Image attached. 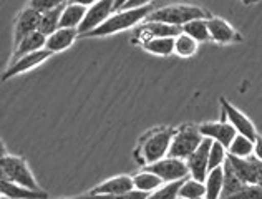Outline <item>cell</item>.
I'll use <instances>...</instances> for the list:
<instances>
[{
	"mask_svg": "<svg viewBox=\"0 0 262 199\" xmlns=\"http://www.w3.org/2000/svg\"><path fill=\"white\" fill-rule=\"evenodd\" d=\"M0 168H2V180L17 183L20 186H27V188L37 189V191L42 189L38 186L35 176L32 174L29 164H27V161L22 156L2 153V158H0Z\"/></svg>",
	"mask_w": 262,
	"mask_h": 199,
	"instance_id": "277c9868",
	"label": "cell"
},
{
	"mask_svg": "<svg viewBox=\"0 0 262 199\" xmlns=\"http://www.w3.org/2000/svg\"><path fill=\"white\" fill-rule=\"evenodd\" d=\"M164 181L161 180L160 176L153 171H149L144 168L140 173L133 174V184H135V189H140L143 193H148V197L151 193H155V191L161 186Z\"/></svg>",
	"mask_w": 262,
	"mask_h": 199,
	"instance_id": "44dd1931",
	"label": "cell"
},
{
	"mask_svg": "<svg viewBox=\"0 0 262 199\" xmlns=\"http://www.w3.org/2000/svg\"><path fill=\"white\" fill-rule=\"evenodd\" d=\"M86 10L88 7L86 5H81L70 0L65 9L63 13H61V18H60V27H68V29H78L83 22V18L86 15Z\"/></svg>",
	"mask_w": 262,
	"mask_h": 199,
	"instance_id": "d6986e66",
	"label": "cell"
},
{
	"mask_svg": "<svg viewBox=\"0 0 262 199\" xmlns=\"http://www.w3.org/2000/svg\"><path fill=\"white\" fill-rule=\"evenodd\" d=\"M153 12L151 5H144V7H136V9H121L112 13V17L105 20L101 25L96 27L95 30L85 33V38L90 37H106V35H113V33H118L123 30H128L131 27H135L138 24L144 22L149 13Z\"/></svg>",
	"mask_w": 262,
	"mask_h": 199,
	"instance_id": "7a4b0ae2",
	"label": "cell"
},
{
	"mask_svg": "<svg viewBox=\"0 0 262 199\" xmlns=\"http://www.w3.org/2000/svg\"><path fill=\"white\" fill-rule=\"evenodd\" d=\"M198 52V40H194L188 33L181 32L174 37V53L181 58H189Z\"/></svg>",
	"mask_w": 262,
	"mask_h": 199,
	"instance_id": "4316f807",
	"label": "cell"
},
{
	"mask_svg": "<svg viewBox=\"0 0 262 199\" xmlns=\"http://www.w3.org/2000/svg\"><path fill=\"white\" fill-rule=\"evenodd\" d=\"M52 53L48 49H40L37 52H32V53H27L24 57H20L17 61L13 63H9L7 70L2 75V80H10L12 77L20 73H25V72H30L33 68H37L38 65H42L45 60H48L52 57Z\"/></svg>",
	"mask_w": 262,
	"mask_h": 199,
	"instance_id": "9c48e42d",
	"label": "cell"
},
{
	"mask_svg": "<svg viewBox=\"0 0 262 199\" xmlns=\"http://www.w3.org/2000/svg\"><path fill=\"white\" fill-rule=\"evenodd\" d=\"M262 199V186L260 184H244L234 199Z\"/></svg>",
	"mask_w": 262,
	"mask_h": 199,
	"instance_id": "4dcf8cb0",
	"label": "cell"
},
{
	"mask_svg": "<svg viewBox=\"0 0 262 199\" xmlns=\"http://www.w3.org/2000/svg\"><path fill=\"white\" fill-rule=\"evenodd\" d=\"M174 131H176L174 128L161 126V128L151 129L146 135H143L140 141H138V148L135 149L136 161L140 163L141 166H148V164L168 156Z\"/></svg>",
	"mask_w": 262,
	"mask_h": 199,
	"instance_id": "6da1fadb",
	"label": "cell"
},
{
	"mask_svg": "<svg viewBox=\"0 0 262 199\" xmlns=\"http://www.w3.org/2000/svg\"><path fill=\"white\" fill-rule=\"evenodd\" d=\"M254 156L262 161V136L259 133L256 136V140H254Z\"/></svg>",
	"mask_w": 262,
	"mask_h": 199,
	"instance_id": "836d02e7",
	"label": "cell"
},
{
	"mask_svg": "<svg viewBox=\"0 0 262 199\" xmlns=\"http://www.w3.org/2000/svg\"><path fill=\"white\" fill-rule=\"evenodd\" d=\"M45 43H47V35H43L40 30L29 33V35L20 40L17 45H13V53H12V58H10V63L17 61L20 57H24V55H27V53L45 49Z\"/></svg>",
	"mask_w": 262,
	"mask_h": 199,
	"instance_id": "e0dca14e",
	"label": "cell"
},
{
	"mask_svg": "<svg viewBox=\"0 0 262 199\" xmlns=\"http://www.w3.org/2000/svg\"><path fill=\"white\" fill-rule=\"evenodd\" d=\"M224 168V186H223V194L221 197H236V194L239 193L241 189L244 188V183L241 181V178L236 174V171L232 169L229 161H224L223 164Z\"/></svg>",
	"mask_w": 262,
	"mask_h": 199,
	"instance_id": "7402d4cb",
	"label": "cell"
},
{
	"mask_svg": "<svg viewBox=\"0 0 262 199\" xmlns=\"http://www.w3.org/2000/svg\"><path fill=\"white\" fill-rule=\"evenodd\" d=\"M65 5H58L55 7L52 10H47L42 13V18H40V25H38V30L43 33V35H50L55 30L60 29V18H61V13H63Z\"/></svg>",
	"mask_w": 262,
	"mask_h": 199,
	"instance_id": "cb8c5ba5",
	"label": "cell"
},
{
	"mask_svg": "<svg viewBox=\"0 0 262 199\" xmlns=\"http://www.w3.org/2000/svg\"><path fill=\"white\" fill-rule=\"evenodd\" d=\"M128 0H115V10H120L123 9V5H125Z\"/></svg>",
	"mask_w": 262,
	"mask_h": 199,
	"instance_id": "d590c367",
	"label": "cell"
},
{
	"mask_svg": "<svg viewBox=\"0 0 262 199\" xmlns=\"http://www.w3.org/2000/svg\"><path fill=\"white\" fill-rule=\"evenodd\" d=\"M204 184H206V197L208 199L221 197V194H223V186H224V168L217 166L214 169H209Z\"/></svg>",
	"mask_w": 262,
	"mask_h": 199,
	"instance_id": "603a6c76",
	"label": "cell"
},
{
	"mask_svg": "<svg viewBox=\"0 0 262 199\" xmlns=\"http://www.w3.org/2000/svg\"><path fill=\"white\" fill-rule=\"evenodd\" d=\"M203 140L204 136L199 131V125H181L179 128H176V131L173 135L168 156L186 160L191 153H194L198 149Z\"/></svg>",
	"mask_w": 262,
	"mask_h": 199,
	"instance_id": "5b68a950",
	"label": "cell"
},
{
	"mask_svg": "<svg viewBox=\"0 0 262 199\" xmlns=\"http://www.w3.org/2000/svg\"><path fill=\"white\" fill-rule=\"evenodd\" d=\"M73 2H77V4H81V5L90 7V5H93L95 2H98V0H73Z\"/></svg>",
	"mask_w": 262,
	"mask_h": 199,
	"instance_id": "e575fe53",
	"label": "cell"
},
{
	"mask_svg": "<svg viewBox=\"0 0 262 199\" xmlns=\"http://www.w3.org/2000/svg\"><path fill=\"white\" fill-rule=\"evenodd\" d=\"M140 45L146 52L160 57H169L174 53V37H149L141 40Z\"/></svg>",
	"mask_w": 262,
	"mask_h": 199,
	"instance_id": "ffe728a7",
	"label": "cell"
},
{
	"mask_svg": "<svg viewBox=\"0 0 262 199\" xmlns=\"http://www.w3.org/2000/svg\"><path fill=\"white\" fill-rule=\"evenodd\" d=\"M183 181L184 180L163 183L155 193L149 194V197H153V199H174V197H178V191H179V188H181Z\"/></svg>",
	"mask_w": 262,
	"mask_h": 199,
	"instance_id": "f1b7e54d",
	"label": "cell"
},
{
	"mask_svg": "<svg viewBox=\"0 0 262 199\" xmlns=\"http://www.w3.org/2000/svg\"><path fill=\"white\" fill-rule=\"evenodd\" d=\"M243 2H244V4H247V5H249V4H254V2H257V0H243Z\"/></svg>",
	"mask_w": 262,
	"mask_h": 199,
	"instance_id": "8d00e7d4",
	"label": "cell"
},
{
	"mask_svg": "<svg viewBox=\"0 0 262 199\" xmlns=\"http://www.w3.org/2000/svg\"><path fill=\"white\" fill-rule=\"evenodd\" d=\"M183 32V27L171 25L166 22H158V20H144L141 27H138L136 35L138 42L149 37H178Z\"/></svg>",
	"mask_w": 262,
	"mask_h": 199,
	"instance_id": "9a60e30c",
	"label": "cell"
},
{
	"mask_svg": "<svg viewBox=\"0 0 262 199\" xmlns=\"http://www.w3.org/2000/svg\"><path fill=\"white\" fill-rule=\"evenodd\" d=\"M131 189H135L133 184V176L128 174H120L113 176L110 180L103 181L98 186H95L93 189H90L86 196L95 197V196H105V197H123L126 193H129Z\"/></svg>",
	"mask_w": 262,
	"mask_h": 199,
	"instance_id": "52a82bcc",
	"label": "cell"
},
{
	"mask_svg": "<svg viewBox=\"0 0 262 199\" xmlns=\"http://www.w3.org/2000/svg\"><path fill=\"white\" fill-rule=\"evenodd\" d=\"M70 0H30L29 5L33 7V9H37L38 12H47V10H52L55 7L58 5H63V4H68Z\"/></svg>",
	"mask_w": 262,
	"mask_h": 199,
	"instance_id": "1f68e13d",
	"label": "cell"
},
{
	"mask_svg": "<svg viewBox=\"0 0 262 199\" xmlns=\"http://www.w3.org/2000/svg\"><path fill=\"white\" fill-rule=\"evenodd\" d=\"M211 145H212V140L204 136V140L201 145L198 146V149L186 158V163H188V168H189V174L199 181H206V176L209 173Z\"/></svg>",
	"mask_w": 262,
	"mask_h": 199,
	"instance_id": "30bf717a",
	"label": "cell"
},
{
	"mask_svg": "<svg viewBox=\"0 0 262 199\" xmlns=\"http://www.w3.org/2000/svg\"><path fill=\"white\" fill-rule=\"evenodd\" d=\"M221 112L226 113L227 121H229L231 125L237 129V133L249 136L251 140H256L257 129H256V126H254V123L247 118V116L241 112V109H237L234 105H231V103L227 101L226 98H221Z\"/></svg>",
	"mask_w": 262,
	"mask_h": 199,
	"instance_id": "7c38bea8",
	"label": "cell"
},
{
	"mask_svg": "<svg viewBox=\"0 0 262 199\" xmlns=\"http://www.w3.org/2000/svg\"><path fill=\"white\" fill-rule=\"evenodd\" d=\"M199 131H201L206 138L223 143L226 148L231 146L232 140L236 138V135H237V129L234 128L229 121H224V120L201 123V125H199Z\"/></svg>",
	"mask_w": 262,
	"mask_h": 199,
	"instance_id": "4fadbf2b",
	"label": "cell"
},
{
	"mask_svg": "<svg viewBox=\"0 0 262 199\" xmlns=\"http://www.w3.org/2000/svg\"><path fill=\"white\" fill-rule=\"evenodd\" d=\"M183 32L191 35L198 42H208L211 40L209 35V27H208V18H194L183 25Z\"/></svg>",
	"mask_w": 262,
	"mask_h": 199,
	"instance_id": "484cf974",
	"label": "cell"
},
{
	"mask_svg": "<svg viewBox=\"0 0 262 199\" xmlns=\"http://www.w3.org/2000/svg\"><path fill=\"white\" fill-rule=\"evenodd\" d=\"M116 12L115 10V0H98L93 5L88 7L86 15L83 18V22L78 27L80 30V37L85 35V33L95 30L96 27L101 25L105 20H108L112 17V13Z\"/></svg>",
	"mask_w": 262,
	"mask_h": 199,
	"instance_id": "ba28073f",
	"label": "cell"
},
{
	"mask_svg": "<svg viewBox=\"0 0 262 199\" xmlns=\"http://www.w3.org/2000/svg\"><path fill=\"white\" fill-rule=\"evenodd\" d=\"M208 27H209L211 40H212V42H216V43L227 45V43H236V42H241V40H243L241 33L234 29L232 25L227 24L224 18L209 17L208 18Z\"/></svg>",
	"mask_w": 262,
	"mask_h": 199,
	"instance_id": "5bb4252c",
	"label": "cell"
},
{
	"mask_svg": "<svg viewBox=\"0 0 262 199\" xmlns=\"http://www.w3.org/2000/svg\"><path fill=\"white\" fill-rule=\"evenodd\" d=\"M40 18H42V12H38L33 7L27 5L25 9L18 13L15 20V27H13V45H17L20 40L25 38L29 33L38 30Z\"/></svg>",
	"mask_w": 262,
	"mask_h": 199,
	"instance_id": "8fae6325",
	"label": "cell"
},
{
	"mask_svg": "<svg viewBox=\"0 0 262 199\" xmlns=\"http://www.w3.org/2000/svg\"><path fill=\"white\" fill-rule=\"evenodd\" d=\"M144 168L153 171V173H156L164 183L184 180V178L191 176L186 160L174 158V156H164V158H161V160L151 163V164H148V166H144Z\"/></svg>",
	"mask_w": 262,
	"mask_h": 199,
	"instance_id": "8992f818",
	"label": "cell"
},
{
	"mask_svg": "<svg viewBox=\"0 0 262 199\" xmlns=\"http://www.w3.org/2000/svg\"><path fill=\"white\" fill-rule=\"evenodd\" d=\"M226 160H227V148L223 145V143L212 140L211 151H209V169L223 166Z\"/></svg>",
	"mask_w": 262,
	"mask_h": 199,
	"instance_id": "f546056e",
	"label": "cell"
},
{
	"mask_svg": "<svg viewBox=\"0 0 262 199\" xmlns=\"http://www.w3.org/2000/svg\"><path fill=\"white\" fill-rule=\"evenodd\" d=\"M209 17H211V13L199 5L171 4V5L153 10L144 20H158V22H166L171 25L183 27L194 18H209Z\"/></svg>",
	"mask_w": 262,
	"mask_h": 199,
	"instance_id": "3957f363",
	"label": "cell"
},
{
	"mask_svg": "<svg viewBox=\"0 0 262 199\" xmlns=\"http://www.w3.org/2000/svg\"><path fill=\"white\" fill-rule=\"evenodd\" d=\"M227 153L232 156H239V158H247L254 154V140H251L249 136L237 133L236 138L232 140L231 146L227 148Z\"/></svg>",
	"mask_w": 262,
	"mask_h": 199,
	"instance_id": "83f0119b",
	"label": "cell"
},
{
	"mask_svg": "<svg viewBox=\"0 0 262 199\" xmlns=\"http://www.w3.org/2000/svg\"><path fill=\"white\" fill-rule=\"evenodd\" d=\"M0 191H2V196L5 197H12V199H38V197H47L48 194L43 189H32L27 186H20L17 183L2 180L0 181Z\"/></svg>",
	"mask_w": 262,
	"mask_h": 199,
	"instance_id": "ac0fdd59",
	"label": "cell"
},
{
	"mask_svg": "<svg viewBox=\"0 0 262 199\" xmlns=\"http://www.w3.org/2000/svg\"><path fill=\"white\" fill-rule=\"evenodd\" d=\"M80 37V30L78 29H68V27H60L58 30H55L53 33L47 37V43L45 49H48L53 53L63 52L68 47H72V43Z\"/></svg>",
	"mask_w": 262,
	"mask_h": 199,
	"instance_id": "2e32d148",
	"label": "cell"
},
{
	"mask_svg": "<svg viewBox=\"0 0 262 199\" xmlns=\"http://www.w3.org/2000/svg\"><path fill=\"white\" fill-rule=\"evenodd\" d=\"M153 0H128V2L123 5V9H136V7H144L149 5ZM121 10V9H120Z\"/></svg>",
	"mask_w": 262,
	"mask_h": 199,
	"instance_id": "d6a6232c",
	"label": "cell"
},
{
	"mask_svg": "<svg viewBox=\"0 0 262 199\" xmlns=\"http://www.w3.org/2000/svg\"><path fill=\"white\" fill-rule=\"evenodd\" d=\"M178 197L181 199H199L206 197V184L204 181H199L196 178L188 176L184 178L181 188L178 191Z\"/></svg>",
	"mask_w": 262,
	"mask_h": 199,
	"instance_id": "d4e9b609",
	"label": "cell"
}]
</instances>
